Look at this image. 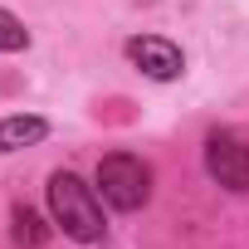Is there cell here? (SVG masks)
I'll list each match as a JSON object with an SVG mask.
<instances>
[{
    "instance_id": "obj_6",
    "label": "cell",
    "mask_w": 249,
    "mask_h": 249,
    "mask_svg": "<svg viewBox=\"0 0 249 249\" xmlns=\"http://www.w3.org/2000/svg\"><path fill=\"white\" fill-rule=\"evenodd\" d=\"M20 49H30V30L10 10H0V54H20Z\"/></svg>"
},
{
    "instance_id": "obj_3",
    "label": "cell",
    "mask_w": 249,
    "mask_h": 249,
    "mask_svg": "<svg viewBox=\"0 0 249 249\" xmlns=\"http://www.w3.org/2000/svg\"><path fill=\"white\" fill-rule=\"evenodd\" d=\"M205 171L225 186V191H249V147L230 132H215L205 142Z\"/></svg>"
},
{
    "instance_id": "obj_7",
    "label": "cell",
    "mask_w": 249,
    "mask_h": 249,
    "mask_svg": "<svg viewBox=\"0 0 249 249\" xmlns=\"http://www.w3.org/2000/svg\"><path fill=\"white\" fill-rule=\"evenodd\" d=\"M44 234H49V230L39 225V215H35V210H15V239H20V244H30V249H35V244H44Z\"/></svg>"
},
{
    "instance_id": "obj_1",
    "label": "cell",
    "mask_w": 249,
    "mask_h": 249,
    "mask_svg": "<svg viewBox=\"0 0 249 249\" xmlns=\"http://www.w3.org/2000/svg\"><path fill=\"white\" fill-rule=\"evenodd\" d=\"M49 210H54V225L78 239V244H98L107 234L103 225V205L93 196V186H83L73 171H54L49 176Z\"/></svg>"
},
{
    "instance_id": "obj_5",
    "label": "cell",
    "mask_w": 249,
    "mask_h": 249,
    "mask_svg": "<svg viewBox=\"0 0 249 249\" xmlns=\"http://www.w3.org/2000/svg\"><path fill=\"white\" fill-rule=\"evenodd\" d=\"M44 132H49V122H44V117H25V112H15V117L0 122V152H20V147L39 142Z\"/></svg>"
},
{
    "instance_id": "obj_4",
    "label": "cell",
    "mask_w": 249,
    "mask_h": 249,
    "mask_svg": "<svg viewBox=\"0 0 249 249\" xmlns=\"http://www.w3.org/2000/svg\"><path fill=\"white\" fill-rule=\"evenodd\" d=\"M127 59H132L147 78H157V83H171V78H181V69H186L181 49H176L171 39H161V35H137V39H127Z\"/></svg>"
},
{
    "instance_id": "obj_2",
    "label": "cell",
    "mask_w": 249,
    "mask_h": 249,
    "mask_svg": "<svg viewBox=\"0 0 249 249\" xmlns=\"http://www.w3.org/2000/svg\"><path fill=\"white\" fill-rule=\"evenodd\" d=\"M98 186H103V200L112 210H137L152 196V171L132 152H112V157L98 161Z\"/></svg>"
}]
</instances>
